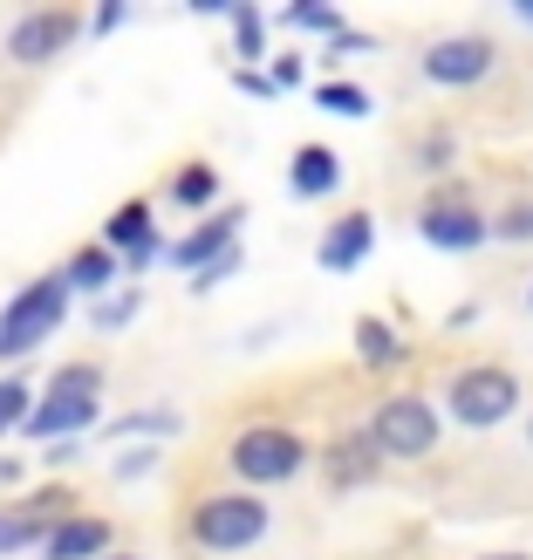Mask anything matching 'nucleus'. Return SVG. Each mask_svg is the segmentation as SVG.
<instances>
[{"label":"nucleus","mask_w":533,"mask_h":560,"mask_svg":"<svg viewBox=\"0 0 533 560\" xmlns=\"http://www.w3.org/2000/svg\"><path fill=\"white\" fill-rule=\"evenodd\" d=\"M69 273H42L35 280V288H21L8 307H0V355H35L42 342H48V335L55 328H62L69 322Z\"/></svg>","instance_id":"nucleus-1"},{"label":"nucleus","mask_w":533,"mask_h":560,"mask_svg":"<svg viewBox=\"0 0 533 560\" xmlns=\"http://www.w3.org/2000/svg\"><path fill=\"white\" fill-rule=\"evenodd\" d=\"M96 397H103V370L96 362H69L62 376H48V397L27 417V438H55V444H76V431L96 424Z\"/></svg>","instance_id":"nucleus-2"},{"label":"nucleus","mask_w":533,"mask_h":560,"mask_svg":"<svg viewBox=\"0 0 533 560\" xmlns=\"http://www.w3.org/2000/svg\"><path fill=\"white\" fill-rule=\"evenodd\" d=\"M444 410L459 417L465 431H493L520 410V376L499 370V362H479V370H459L444 383Z\"/></svg>","instance_id":"nucleus-3"},{"label":"nucleus","mask_w":533,"mask_h":560,"mask_svg":"<svg viewBox=\"0 0 533 560\" xmlns=\"http://www.w3.org/2000/svg\"><path fill=\"white\" fill-rule=\"evenodd\" d=\"M301 465H308V438L288 424H254L233 438V479L246 486H288Z\"/></svg>","instance_id":"nucleus-4"},{"label":"nucleus","mask_w":533,"mask_h":560,"mask_svg":"<svg viewBox=\"0 0 533 560\" xmlns=\"http://www.w3.org/2000/svg\"><path fill=\"white\" fill-rule=\"evenodd\" d=\"M260 534H267V499L254 492H219L192 513V540L206 553H246V547H260Z\"/></svg>","instance_id":"nucleus-5"},{"label":"nucleus","mask_w":533,"mask_h":560,"mask_svg":"<svg viewBox=\"0 0 533 560\" xmlns=\"http://www.w3.org/2000/svg\"><path fill=\"white\" fill-rule=\"evenodd\" d=\"M370 444L383 458H431L438 452V410L425 397H390L370 417Z\"/></svg>","instance_id":"nucleus-6"},{"label":"nucleus","mask_w":533,"mask_h":560,"mask_svg":"<svg viewBox=\"0 0 533 560\" xmlns=\"http://www.w3.org/2000/svg\"><path fill=\"white\" fill-rule=\"evenodd\" d=\"M499 62V48L486 35H444L425 48V75L438 82V90H472V82H486Z\"/></svg>","instance_id":"nucleus-7"},{"label":"nucleus","mask_w":533,"mask_h":560,"mask_svg":"<svg viewBox=\"0 0 533 560\" xmlns=\"http://www.w3.org/2000/svg\"><path fill=\"white\" fill-rule=\"evenodd\" d=\"M69 42H76V14L69 8H35V14H21L8 27V55H14V62H27V69L55 62Z\"/></svg>","instance_id":"nucleus-8"},{"label":"nucleus","mask_w":533,"mask_h":560,"mask_svg":"<svg viewBox=\"0 0 533 560\" xmlns=\"http://www.w3.org/2000/svg\"><path fill=\"white\" fill-rule=\"evenodd\" d=\"M417 233H425L438 254H472V246H486V240H493V219H486V212H472V206H425Z\"/></svg>","instance_id":"nucleus-9"},{"label":"nucleus","mask_w":533,"mask_h":560,"mask_svg":"<svg viewBox=\"0 0 533 560\" xmlns=\"http://www.w3.org/2000/svg\"><path fill=\"white\" fill-rule=\"evenodd\" d=\"M103 246H109V254H124V273L151 267V254H158V226H151V206H144V199L117 206V212H109V226H103Z\"/></svg>","instance_id":"nucleus-10"},{"label":"nucleus","mask_w":533,"mask_h":560,"mask_svg":"<svg viewBox=\"0 0 533 560\" xmlns=\"http://www.w3.org/2000/svg\"><path fill=\"white\" fill-rule=\"evenodd\" d=\"M370 246H376V219H370V212H343V219L322 233L315 260H322V273H356L362 260H370Z\"/></svg>","instance_id":"nucleus-11"},{"label":"nucleus","mask_w":533,"mask_h":560,"mask_svg":"<svg viewBox=\"0 0 533 560\" xmlns=\"http://www.w3.org/2000/svg\"><path fill=\"white\" fill-rule=\"evenodd\" d=\"M240 219H246L240 206H233V212H212L206 226H192V233H185L178 246H164V254H172V267H185V273H192V267L206 273V267H212L219 254H233V246H240V240H233V233H240Z\"/></svg>","instance_id":"nucleus-12"},{"label":"nucleus","mask_w":533,"mask_h":560,"mask_svg":"<svg viewBox=\"0 0 533 560\" xmlns=\"http://www.w3.org/2000/svg\"><path fill=\"white\" fill-rule=\"evenodd\" d=\"M109 547H117L109 520H90V513H76V520H62V526H48V540H42L48 560H109Z\"/></svg>","instance_id":"nucleus-13"},{"label":"nucleus","mask_w":533,"mask_h":560,"mask_svg":"<svg viewBox=\"0 0 533 560\" xmlns=\"http://www.w3.org/2000/svg\"><path fill=\"white\" fill-rule=\"evenodd\" d=\"M335 185H343V158H335L328 144H301L288 158V191L294 199H328Z\"/></svg>","instance_id":"nucleus-14"},{"label":"nucleus","mask_w":533,"mask_h":560,"mask_svg":"<svg viewBox=\"0 0 533 560\" xmlns=\"http://www.w3.org/2000/svg\"><path fill=\"white\" fill-rule=\"evenodd\" d=\"M376 465H383V452L370 444V431H362V438H343V444L328 452V479H335V486H362Z\"/></svg>","instance_id":"nucleus-15"},{"label":"nucleus","mask_w":533,"mask_h":560,"mask_svg":"<svg viewBox=\"0 0 533 560\" xmlns=\"http://www.w3.org/2000/svg\"><path fill=\"white\" fill-rule=\"evenodd\" d=\"M62 273H69V288H76V294H103L109 280L124 273V260L109 254V246H82V254H76V260H69Z\"/></svg>","instance_id":"nucleus-16"},{"label":"nucleus","mask_w":533,"mask_h":560,"mask_svg":"<svg viewBox=\"0 0 533 560\" xmlns=\"http://www.w3.org/2000/svg\"><path fill=\"white\" fill-rule=\"evenodd\" d=\"M356 355L370 362V370H390V362H397V335H390L376 315H362L356 322Z\"/></svg>","instance_id":"nucleus-17"},{"label":"nucleus","mask_w":533,"mask_h":560,"mask_svg":"<svg viewBox=\"0 0 533 560\" xmlns=\"http://www.w3.org/2000/svg\"><path fill=\"white\" fill-rule=\"evenodd\" d=\"M315 103L328 109V117H370V90H356V82H322Z\"/></svg>","instance_id":"nucleus-18"},{"label":"nucleus","mask_w":533,"mask_h":560,"mask_svg":"<svg viewBox=\"0 0 533 560\" xmlns=\"http://www.w3.org/2000/svg\"><path fill=\"white\" fill-rule=\"evenodd\" d=\"M227 14H233V42H240V62H254V55L267 48V21H260L254 8H246V0H233Z\"/></svg>","instance_id":"nucleus-19"},{"label":"nucleus","mask_w":533,"mask_h":560,"mask_svg":"<svg viewBox=\"0 0 533 560\" xmlns=\"http://www.w3.org/2000/svg\"><path fill=\"white\" fill-rule=\"evenodd\" d=\"M212 191H219V172H212V164H185V172L172 178V199H178V206H206Z\"/></svg>","instance_id":"nucleus-20"},{"label":"nucleus","mask_w":533,"mask_h":560,"mask_svg":"<svg viewBox=\"0 0 533 560\" xmlns=\"http://www.w3.org/2000/svg\"><path fill=\"white\" fill-rule=\"evenodd\" d=\"M27 417H35V389H27L21 376H8L0 383V438H8L14 424H27Z\"/></svg>","instance_id":"nucleus-21"},{"label":"nucleus","mask_w":533,"mask_h":560,"mask_svg":"<svg viewBox=\"0 0 533 560\" xmlns=\"http://www.w3.org/2000/svg\"><path fill=\"white\" fill-rule=\"evenodd\" d=\"M280 21H288V27H315V35H328V42H335V35L349 27V21L335 14V8H322V0H301V8H288Z\"/></svg>","instance_id":"nucleus-22"},{"label":"nucleus","mask_w":533,"mask_h":560,"mask_svg":"<svg viewBox=\"0 0 533 560\" xmlns=\"http://www.w3.org/2000/svg\"><path fill=\"white\" fill-rule=\"evenodd\" d=\"M103 335H124L130 322H137V288H124V294H109V301H96V315H90Z\"/></svg>","instance_id":"nucleus-23"},{"label":"nucleus","mask_w":533,"mask_h":560,"mask_svg":"<svg viewBox=\"0 0 533 560\" xmlns=\"http://www.w3.org/2000/svg\"><path fill=\"white\" fill-rule=\"evenodd\" d=\"M35 540H48L35 513H0V553H21V547H35Z\"/></svg>","instance_id":"nucleus-24"},{"label":"nucleus","mask_w":533,"mask_h":560,"mask_svg":"<svg viewBox=\"0 0 533 560\" xmlns=\"http://www.w3.org/2000/svg\"><path fill=\"white\" fill-rule=\"evenodd\" d=\"M493 240H533V206H513L507 219H493Z\"/></svg>","instance_id":"nucleus-25"},{"label":"nucleus","mask_w":533,"mask_h":560,"mask_svg":"<svg viewBox=\"0 0 533 560\" xmlns=\"http://www.w3.org/2000/svg\"><path fill=\"white\" fill-rule=\"evenodd\" d=\"M233 273H240V246H233V254H219V260H212V267H206L199 280H192V288L206 294V288H219V280H233Z\"/></svg>","instance_id":"nucleus-26"},{"label":"nucleus","mask_w":533,"mask_h":560,"mask_svg":"<svg viewBox=\"0 0 533 560\" xmlns=\"http://www.w3.org/2000/svg\"><path fill=\"white\" fill-rule=\"evenodd\" d=\"M362 48H376V42H370V35H356V27H343V35L328 42V55H335V62H343V55H362Z\"/></svg>","instance_id":"nucleus-27"},{"label":"nucleus","mask_w":533,"mask_h":560,"mask_svg":"<svg viewBox=\"0 0 533 560\" xmlns=\"http://www.w3.org/2000/svg\"><path fill=\"white\" fill-rule=\"evenodd\" d=\"M151 465H158L151 452H124V458H117V479H144V471H151Z\"/></svg>","instance_id":"nucleus-28"},{"label":"nucleus","mask_w":533,"mask_h":560,"mask_svg":"<svg viewBox=\"0 0 533 560\" xmlns=\"http://www.w3.org/2000/svg\"><path fill=\"white\" fill-rule=\"evenodd\" d=\"M294 82H301V55H280V62H274V90H294Z\"/></svg>","instance_id":"nucleus-29"},{"label":"nucleus","mask_w":533,"mask_h":560,"mask_svg":"<svg viewBox=\"0 0 533 560\" xmlns=\"http://www.w3.org/2000/svg\"><path fill=\"white\" fill-rule=\"evenodd\" d=\"M233 82H240V90H246V96H274V75H254V69H240Z\"/></svg>","instance_id":"nucleus-30"},{"label":"nucleus","mask_w":533,"mask_h":560,"mask_svg":"<svg viewBox=\"0 0 533 560\" xmlns=\"http://www.w3.org/2000/svg\"><path fill=\"white\" fill-rule=\"evenodd\" d=\"M21 479V458H0V486H14Z\"/></svg>","instance_id":"nucleus-31"},{"label":"nucleus","mask_w":533,"mask_h":560,"mask_svg":"<svg viewBox=\"0 0 533 560\" xmlns=\"http://www.w3.org/2000/svg\"><path fill=\"white\" fill-rule=\"evenodd\" d=\"M479 560H533V553H513V547H507V553H479Z\"/></svg>","instance_id":"nucleus-32"},{"label":"nucleus","mask_w":533,"mask_h":560,"mask_svg":"<svg viewBox=\"0 0 533 560\" xmlns=\"http://www.w3.org/2000/svg\"><path fill=\"white\" fill-rule=\"evenodd\" d=\"M513 14H520V21H526V27H533V0H520V8H513Z\"/></svg>","instance_id":"nucleus-33"},{"label":"nucleus","mask_w":533,"mask_h":560,"mask_svg":"<svg viewBox=\"0 0 533 560\" xmlns=\"http://www.w3.org/2000/svg\"><path fill=\"white\" fill-rule=\"evenodd\" d=\"M109 560H137V553H109Z\"/></svg>","instance_id":"nucleus-34"},{"label":"nucleus","mask_w":533,"mask_h":560,"mask_svg":"<svg viewBox=\"0 0 533 560\" xmlns=\"http://www.w3.org/2000/svg\"><path fill=\"white\" fill-rule=\"evenodd\" d=\"M526 444H533V424H526Z\"/></svg>","instance_id":"nucleus-35"},{"label":"nucleus","mask_w":533,"mask_h":560,"mask_svg":"<svg viewBox=\"0 0 533 560\" xmlns=\"http://www.w3.org/2000/svg\"><path fill=\"white\" fill-rule=\"evenodd\" d=\"M526 301H533V294H526Z\"/></svg>","instance_id":"nucleus-36"}]
</instances>
